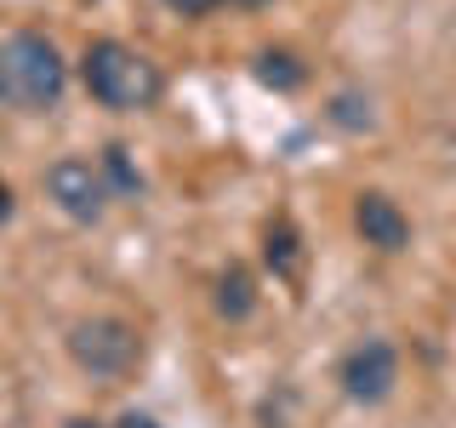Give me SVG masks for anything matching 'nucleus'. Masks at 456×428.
Listing matches in <instances>:
<instances>
[{
    "instance_id": "obj_1",
    "label": "nucleus",
    "mask_w": 456,
    "mask_h": 428,
    "mask_svg": "<svg viewBox=\"0 0 456 428\" xmlns=\"http://www.w3.org/2000/svg\"><path fill=\"white\" fill-rule=\"evenodd\" d=\"M80 80L114 114H137V109L160 103V69L137 46H126V40H92L80 57Z\"/></svg>"
},
{
    "instance_id": "obj_2",
    "label": "nucleus",
    "mask_w": 456,
    "mask_h": 428,
    "mask_svg": "<svg viewBox=\"0 0 456 428\" xmlns=\"http://www.w3.org/2000/svg\"><path fill=\"white\" fill-rule=\"evenodd\" d=\"M69 360L97 383H120L142 360V337L120 314H86V320L69 325Z\"/></svg>"
},
{
    "instance_id": "obj_3",
    "label": "nucleus",
    "mask_w": 456,
    "mask_h": 428,
    "mask_svg": "<svg viewBox=\"0 0 456 428\" xmlns=\"http://www.w3.org/2000/svg\"><path fill=\"white\" fill-rule=\"evenodd\" d=\"M0 57H6L12 97H18L23 109H35V114L57 109V97H63V86H69V63H63V52H57L46 35L23 29V35H12V46Z\"/></svg>"
},
{
    "instance_id": "obj_4",
    "label": "nucleus",
    "mask_w": 456,
    "mask_h": 428,
    "mask_svg": "<svg viewBox=\"0 0 456 428\" xmlns=\"http://www.w3.org/2000/svg\"><path fill=\"white\" fill-rule=\"evenodd\" d=\"M46 200L63 211L69 223H97L109 206V177L103 166L80 160V154H63V160L46 166Z\"/></svg>"
},
{
    "instance_id": "obj_5",
    "label": "nucleus",
    "mask_w": 456,
    "mask_h": 428,
    "mask_svg": "<svg viewBox=\"0 0 456 428\" xmlns=\"http://www.w3.org/2000/svg\"><path fill=\"white\" fill-rule=\"evenodd\" d=\"M337 383H342V394H348L354 406H382V399L394 394V383H399V349L388 337L354 342V349L342 354V366H337Z\"/></svg>"
},
{
    "instance_id": "obj_6",
    "label": "nucleus",
    "mask_w": 456,
    "mask_h": 428,
    "mask_svg": "<svg viewBox=\"0 0 456 428\" xmlns=\"http://www.w3.org/2000/svg\"><path fill=\"white\" fill-rule=\"evenodd\" d=\"M354 228H360V240L377 246V251H405L411 246V218L399 211V200H388L382 189H365L354 200Z\"/></svg>"
},
{
    "instance_id": "obj_7",
    "label": "nucleus",
    "mask_w": 456,
    "mask_h": 428,
    "mask_svg": "<svg viewBox=\"0 0 456 428\" xmlns=\"http://www.w3.org/2000/svg\"><path fill=\"white\" fill-rule=\"evenodd\" d=\"M256 309V285L246 268H223L217 275V314L223 320H246V314Z\"/></svg>"
},
{
    "instance_id": "obj_8",
    "label": "nucleus",
    "mask_w": 456,
    "mask_h": 428,
    "mask_svg": "<svg viewBox=\"0 0 456 428\" xmlns=\"http://www.w3.org/2000/svg\"><path fill=\"white\" fill-rule=\"evenodd\" d=\"M256 80L274 86V92H297V86L308 80V69H303L297 52H256Z\"/></svg>"
},
{
    "instance_id": "obj_9",
    "label": "nucleus",
    "mask_w": 456,
    "mask_h": 428,
    "mask_svg": "<svg viewBox=\"0 0 456 428\" xmlns=\"http://www.w3.org/2000/svg\"><path fill=\"white\" fill-rule=\"evenodd\" d=\"M263 257H268V268H274L280 280H297V275H303V246H297V228L291 223H274V228H268Z\"/></svg>"
},
{
    "instance_id": "obj_10",
    "label": "nucleus",
    "mask_w": 456,
    "mask_h": 428,
    "mask_svg": "<svg viewBox=\"0 0 456 428\" xmlns=\"http://www.w3.org/2000/svg\"><path fill=\"white\" fill-rule=\"evenodd\" d=\"M325 114H331V126H342V132H370V120H377L370 97H360V92H337Z\"/></svg>"
},
{
    "instance_id": "obj_11",
    "label": "nucleus",
    "mask_w": 456,
    "mask_h": 428,
    "mask_svg": "<svg viewBox=\"0 0 456 428\" xmlns=\"http://www.w3.org/2000/svg\"><path fill=\"white\" fill-rule=\"evenodd\" d=\"M97 166H103V177H109V194H137V189H142L137 166L126 160V149H120V143H109V149H103V160H97Z\"/></svg>"
},
{
    "instance_id": "obj_12",
    "label": "nucleus",
    "mask_w": 456,
    "mask_h": 428,
    "mask_svg": "<svg viewBox=\"0 0 456 428\" xmlns=\"http://www.w3.org/2000/svg\"><path fill=\"white\" fill-rule=\"evenodd\" d=\"M166 12H177V18H206V12H217L223 0H160Z\"/></svg>"
},
{
    "instance_id": "obj_13",
    "label": "nucleus",
    "mask_w": 456,
    "mask_h": 428,
    "mask_svg": "<svg viewBox=\"0 0 456 428\" xmlns=\"http://www.w3.org/2000/svg\"><path fill=\"white\" fill-rule=\"evenodd\" d=\"M114 428H160V423H154L149 411H120V423H114Z\"/></svg>"
},
{
    "instance_id": "obj_14",
    "label": "nucleus",
    "mask_w": 456,
    "mask_h": 428,
    "mask_svg": "<svg viewBox=\"0 0 456 428\" xmlns=\"http://www.w3.org/2000/svg\"><path fill=\"white\" fill-rule=\"evenodd\" d=\"M6 218H12V189L0 183V223H6Z\"/></svg>"
},
{
    "instance_id": "obj_15",
    "label": "nucleus",
    "mask_w": 456,
    "mask_h": 428,
    "mask_svg": "<svg viewBox=\"0 0 456 428\" xmlns=\"http://www.w3.org/2000/svg\"><path fill=\"white\" fill-rule=\"evenodd\" d=\"M12 97V80H6V57H0V103Z\"/></svg>"
},
{
    "instance_id": "obj_16",
    "label": "nucleus",
    "mask_w": 456,
    "mask_h": 428,
    "mask_svg": "<svg viewBox=\"0 0 456 428\" xmlns=\"http://www.w3.org/2000/svg\"><path fill=\"white\" fill-rule=\"evenodd\" d=\"M63 428H103V423H92V417H69Z\"/></svg>"
},
{
    "instance_id": "obj_17",
    "label": "nucleus",
    "mask_w": 456,
    "mask_h": 428,
    "mask_svg": "<svg viewBox=\"0 0 456 428\" xmlns=\"http://www.w3.org/2000/svg\"><path fill=\"white\" fill-rule=\"evenodd\" d=\"M228 6H263V0H228Z\"/></svg>"
}]
</instances>
